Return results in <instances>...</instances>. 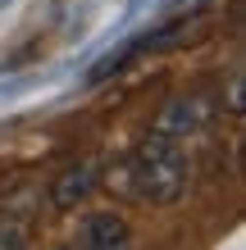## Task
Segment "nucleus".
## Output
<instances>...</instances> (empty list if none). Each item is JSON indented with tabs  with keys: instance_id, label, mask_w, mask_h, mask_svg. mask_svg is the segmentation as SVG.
<instances>
[{
	"instance_id": "nucleus-1",
	"label": "nucleus",
	"mask_w": 246,
	"mask_h": 250,
	"mask_svg": "<svg viewBox=\"0 0 246 250\" xmlns=\"http://www.w3.org/2000/svg\"><path fill=\"white\" fill-rule=\"evenodd\" d=\"M187 182H192L187 141H173V137H164V132H146L105 178V187L119 191L123 200L155 205V209L178 205L187 196Z\"/></svg>"
},
{
	"instance_id": "nucleus-2",
	"label": "nucleus",
	"mask_w": 246,
	"mask_h": 250,
	"mask_svg": "<svg viewBox=\"0 0 246 250\" xmlns=\"http://www.w3.org/2000/svg\"><path fill=\"white\" fill-rule=\"evenodd\" d=\"M214 119H219V100L210 91H178V96H169L160 105L151 132H164L173 141H196V137L210 132Z\"/></svg>"
},
{
	"instance_id": "nucleus-3",
	"label": "nucleus",
	"mask_w": 246,
	"mask_h": 250,
	"mask_svg": "<svg viewBox=\"0 0 246 250\" xmlns=\"http://www.w3.org/2000/svg\"><path fill=\"white\" fill-rule=\"evenodd\" d=\"M96 187H100V164H96V159H91V155L68 159V164L46 182L50 209H55V214H73V209H82V205L96 196Z\"/></svg>"
},
{
	"instance_id": "nucleus-4",
	"label": "nucleus",
	"mask_w": 246,
	"mask_h": 250,
	"mask_svg": "<svg viewBox=\"0 0 246 250\" xmlns=\"http://www.w3.org/2000/svg\"><path fill=\"white\" fill-rule=\"evenodd\" d=\"M133 228H128L123 214L114 209H96L78 223V237H73V250H133Z\"/></svg>"
},
{
	"instance_id": "nucleus-5",
	"label": "nucleus",
	"mask_w": 246,
	"mask_h": 250,
	"mask_svg": "<svg viewBox=\"0 0 246 250\" xmlns=\"http://www.w3.org/2000/svg\"><path fill=\"white\" fill-rule=\"evenodd\" d=\"M27 241H32V228H27V218L19 214H0V250H27Z\"/></svg>"
},
{
	"instance_id": "nucleus-6",
	"label": "nucleus",
	"mask_w": 246,
	"mask_h": 250,
	"mask_svg": "<svg viewBox=\"0 0 246 250\" xmlns=\"http://www.w3.org/2000/svg\"><path fill=\"white\" fill-rule=\"evenodd\" d=\"M228 114H242V73H233V86H228Z\"/></svg>"
},
{
	"instance_id": "nucleus-7",
	"label": "nucleus",
	"mask_w": 246,
	"mask_h": 250,
	"mask_svg": "<svg viewBox=\"0 0 246 250\" xmlns=\"http://www.w3.org/2000/svg\"><path fill=\"white\" fill-rule=\"evenodd\" d=\"M46 250H73V246H46Z\"/></svg>"
}]
</instances>
